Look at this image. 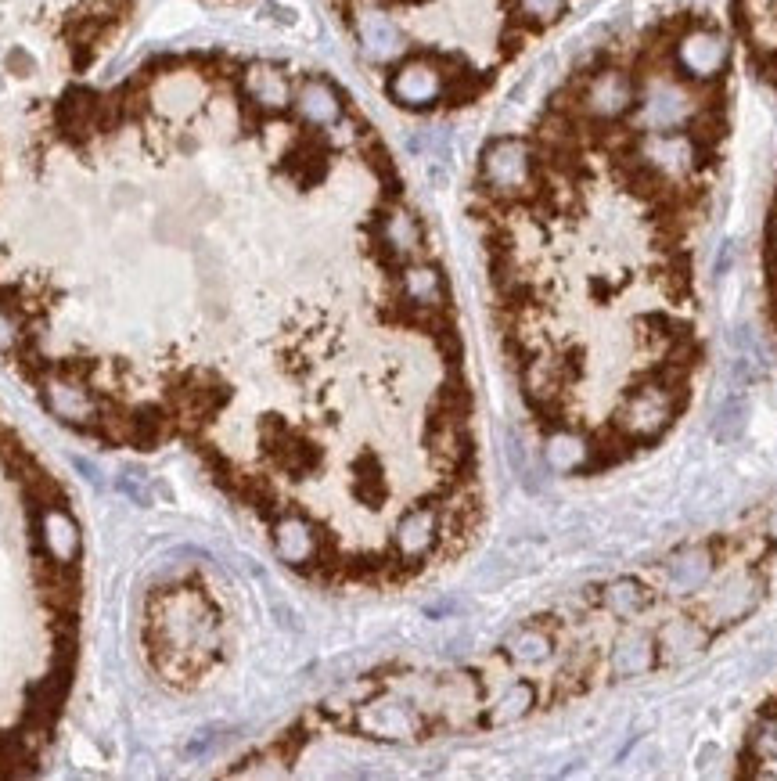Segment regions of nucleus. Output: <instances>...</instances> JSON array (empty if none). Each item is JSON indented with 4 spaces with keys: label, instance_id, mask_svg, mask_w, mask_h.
<instances>
[{
    "label": "nucleus",
    "instance_id": "1",
    "mask_svg": "<svg viewBox=\"0 0 777 781\" xmlns=\"http://www.w3.org/2000/svg\"><path fill=\"white\" fill-rule=\"evenodd\" d=\"M274 58L65 87L69 206L0 274L4 357L101 450H184L299 580L389 594L465 558L486 458L454 285L357 108Z\"/></svg>",
    "mask_w": 777,
    "mask_h": 781
},
{
    "label": "nucleus",
    "instance_id": "2",
    "mask_svg": "<svg viewBox=\"0 0 777 781\" xmlns=\"http://www.w3.org/2000/svg\"><path fill=\"white\" fill-rule=\"evenodd\" d=\"M670 15L587 54L475 184L490 324L533 436L562 476L648 458L706 371L698 238L727 137V76L680 62Z\"/></svg>",
    "mask_w": 777,
    "mask_h": 781
},
{
    "label": "nucleus",
    "instance_id": "3",
    "mask_svg": "<svg viewBox=\"0 0 777 781\" xmlns=\"http://www.w3.org/2000/svg\"><path fill=\"white\" fill-rule=\"evenodd\" d=\"M206 591L180 584L177 602L162 605V620H144V652L166 681H206L224 659V605Z\"/></svg>",
    "mask_w": 777,
    "mask_h": 781
},
{
    "label": "nucleus",
    "instance_id": "4",
    "mask_svg": "<svg viewBox=\"0 0 777 781\" xmlns=\"http://www.w3.org/2000/svg\"><path fill=\"white\" fill-rule=\"evenodd\" d=\"M734 18H738L756 72L777 90V0H738ZM763 299H767L770 332L777 339V195L770 206L767 238H763Z\"/></svg>",
    "mask_w": 777,
    "mask_h": 781
},
{
    "label": "nucleus",
    "instance_id": "5",
    "mask_svg": "<svg viewBox=\"0 0 777 781\" xmlns=\"http://www.w3.org/2000/svg\"><path fill=\"white\" fill-rule=\"evenodd\" d=\"M734 774H742V778H777V692L752 717Z\"/></svg>",
    "mask_w": 777,
    "mask_h": 781
}]
</instances>
